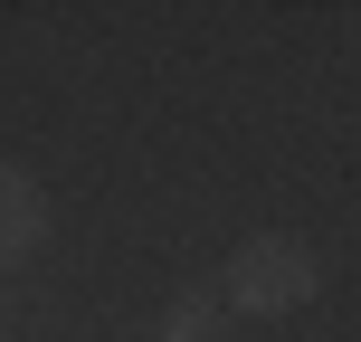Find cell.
Returning a JSON list of instances; mask_svg holds the SVG:
<instances>
[{
    "instance_id": "cell-1",
    "label": "cell",
    "mask_w": 361,
    "mask_h": 342,
    "mask_svg": "<svg viewBox=\"0 0 361 342\" xmlns=\"http://www.w3.org/2000/svg\"><path fill=\"white\" fill-rule=\"evenodd\" d=\"M305 295H314V248L305 238H247L238 267H228V286H219V305H238V314H295Z\"/></svg>"
},
{
    "instance_id": "cell-2",
    "label": "cell",
    "mask_w": 361,
    "mask_h": 342,
    "mask_svg": "<svg viewBox=\"0 0 361 342\" xmlns=\"http://www.w3.org/2000/svg\"><path fill=\"white\" fill-rule=\"evenodd\" d=\"M38 238H48V190H38L29 171L0 162V267H19Z\"/></svg>"
},
{
    "instance_id": "cell-3",
    "label": "cell",
    "mask_w": 361,
    "mask_h": 342,
    "mask_svg": "<svg viewBox=\"0 0 361 342\" xmlns=\"http://www.w3.org/2000/svg\"><path fill=\"white\" fill-rule=\"evenodd\" d=\"M209 333H219V286H200V295H180V305H171L162 342H209Z\"/></svg>"
},
{
    "instance_id": "cell-4",
    "label": "cell",
    "mask_w": 361,
    "mask_h": 342,
    "mask_svg": "<svg viewBox=\"0 0 361 342\" xmlns=\"http://www.w3.org/2000/svg\"><path fill=\"white\" fill-rule=\"evenodd\" d=\"M0 333H10V305H0Z\"/></svg>"
}]
</instances>
